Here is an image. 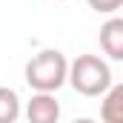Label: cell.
Returning a JSON list of instances; mask_svg holds the SVG:
<instances>
[{
	"label": "cell",
	"instance_id": "cell-1",
	"mask_svg": "<svg viewBox=\"0 0 123 123\" xmlns=\"http://www.w3.org/2000/svg\"><path fill=\"white\" fill-rule=\"evenodd\" d=\"M66 83L77 94H83V97H100L115 83V77H112V69H109V63L103 57H97V55H77L69 63Z\"/></svg>",
	"mask_w": 123,
	"mask_h": 123
},
{
	"label": "cell",
	"instance_id": "cell-2",
	"mask_svg": "<svg viewBox=\"0 0 123 123\" xmlns=\"http://www.w3.org/2000/svg\"><path fill=\"white\" fill-rule=\"evenodd\" d=\"M66 72H69V60L57 49H43V52L31 55L23 69L31 92H49V94L66 86Z\"/></svg>",
	"mask_w": 123,
	"mask_h": 123
},
{
	"label": "cell",
	"instance_id": "cell-3",
	"mask_svg": "<svg viewBox=\"0 0 123 123\" xmlns=\"http://www.w3.org/2000/svg\"><path fill=\"white\" fill-rule=\"evenodd\" d=\"M26 120L29 123H57L60 120V100L49 92H34L26 103Z\"/></svg>",
	"mask_w": 123,
	"mask_h": 123
},
{
	"label": "cell",
	"instance_id": "cell-4",
	"mask_svg": "<svg viewBox=\"0 0 123 123\" xmlns=\"http://www.w3.org/2000/svg\"><path fill=\"white\" fill-rule=\"evenodd\" d=\"M100 49L109 60H123V17H109L100 26Z\"/></svg>",
	"mask_w": 123,
	"mask_h": 123
},
{
	"label": "cell",
	"instance_id": "cell-5",
	"mask_svg": "<svg viewBox=\"0 0 123 123\" xmlns=\"http://www.w3.org/2000/svg\"><path fill=\"white\" fill-rule=\"evenodd\" d=\"M100 97H103V103H100V120L103 123H123V86L120 83H112Z\"/></svg>",
	"mask_w": 123,
	"mask_h": 123
},
{
	"label": "cell",
	"instance_id": "cell-6",
	"mask_svg": "<svg viewBox=\"0 0 123 123\" xmlns=\"http://www.w3.org/2000/svg\"><path fill=\"white\" fill-rule=\"evenodd\" d=\"M20 117V97L14 89L0 86V123H17Z\"/></svg>",
	"mask_w": 123,
	"mask_h": 123
},
{
	"label": "cell",
	"instance_id": "cell-7",
	"mask_svg": "<svg viewBox=\"0 0 123 123\" xmlns=\"http://www.w3.org/2000/svg\"><path fill=\"white\" fill-rule=\"evenodd\" d=\"M97 14H115L117 9L123 6V0H86Z\"/></svg>",
	"mask_w": 123,
	"mask_h": 123
},
{
	"label": "cell",
	"instance_id": "cell-8",
	"mask_svg": "<svg viewBox=\"0 0 123 123\" xmlns=\"http://www.w3.org/2000/svg\"><path fill=\"white\" fill-rule=\"evenodd\" d=\"M72 123H97V120H92V117H74Z\"/></svg>",
	"mask_w": 123,
	"mask_h": 123
},
{
	"label": "cell",
	"instance_id": "cell-9",
	"mask_svg": "<svg viewBox=\"0 0 123 123\" xmlns=\"http://www.w3.org/2000/svg\"><path fill=\"white\" fill-rule=\"evenodd\" d=\"M57 3H63V0H57Z\"/></svg>",
	"mask_w": 123,
	"mask_h": 123
}]
</instances>
